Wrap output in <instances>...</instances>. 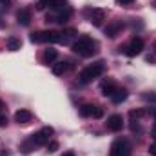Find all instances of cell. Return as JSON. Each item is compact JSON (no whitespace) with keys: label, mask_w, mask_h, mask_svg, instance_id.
I'll use <instances>...</instances> for the list:
<instances>
[{"label":"cell","mask_w":156,"mask_h":156,"mask_svg":"<svg viewBox=\"0 0 156 156\" xmlns=\"http://www.w3.org/2000/svg\"><path fill=\"white\" fill-rule=\"evenodd\" d=\"M73 51L76 53L78 56L89 58V56H93V55L98 51V44H96V40L94 38L83 35V37H80V38L73 44Z\"/></svg>","instance_id":"1"},{"label":"cell","mask_w":156,"mask_h":156,"mask_svg":"<svg viewBox=\"0 0 156 156\" xmlns=\"http://www.w3.org/2000/svg\"><path fill=\"white\" fill-rule=\"evenodd\" d=\"M105 73V62L104 60H98V62H94V64H91V66H87L85 69H82L80 71V75H78V82L80 83H91L94 78H98L100 75H104Z\"/></svg>","instance_id":"2"},{"label":"cell","mask_w":156,"mask_h":156,"mask_svg":"<svg viewBox=\"0 0 156 156\" xmlns=\"http://www.w3.org/2000/svg\"><path fill=\"white\" fill-rule=\"evenodd\" d=\"M29 40L33 44H64L62 31H35Z\"/></svg>","instance_id":"3"},{"label":"cell","mask_w":156,"mask_h":156,"mask_svg":"<svg viewBox=\"0 0 156 156\" xmlns=\"http://www.w3.org/2000/svg\"><path fill=\"white\" fill-rule=\"evenodd\" d=\"M55 134V129L53 127H49V125H45V127H42L40 131H37L35 134H31V142L35 144V147H40V145H47L49 142H51V136Z\"/></svg>","instance_id":"4"},{"label":"cell","mask_w":156,"mask_h":156,"mask_svg":"<svg viewBox=\"0 0 156 156\" xmlns=\"http://www.w3.org/2000/svg\"><path fill=\"white\" fill-rule=\"evenodd\" d=\"M109 156H131V145H129V142L123 140V138L115 140V142L111 144Z\"/></svg>","instance_id":"5"},{"label":"cell","mask_w":156,"mask_h":156,"mask_svg":"<svg viewBox=\"0 0 156 156\" xmlns=\"http://www.w3.org/2000/svg\"><path fill=\"white\" fill-rule=\"evenodd\" d=\"M144 45H145L144 40L140 38V37H134V38L123 47V53H125L127 56H136V55H140V53L144 51Z\"/></svg>","instance_id":"6"},{"label":"cell","mask_w":156,"mask_h":156,"mask_svg":"<svg viewBox=\"0 0 156 156\" xmlns=\"http://www.w3.org/2000/svg\"><path fill=\"white\" fill-rule=\"evenodd\" d=\"M71 18V9H64V11H55V13H49L45 16L47 22H58V24H66L67 20Z\"/></svg>","instance_id":"7"},{"label":"cell","mask_w":156,"mask_h":156,"mask_svg":"<svg viewBox=\"0 0 156 156\" xmlns=\"http://www.w3.org/2000/svg\"><path fill=\"white\" fill-rule=\"evenodd\" d=\"M105 127L109 131H113V133L122 131V127H123V118H122V115H111V116L107 118V122H105Z\"/></svg>","instance_id":"8"},{"label":"cell","mask_w":156,"mask_h":156,"mask_svg":"<svg viewBox=\"0 0 156 156\" xmlns=\"http://www.w3.org/2000/svg\"><path fill=\"white\" fill-rule=\"evenodd\" d=\"M105 20V11L104 9H98V7H94V9H89V22L93 24V26H102V22Z\"/></svg>","instance_id":"9"},{"label":"cell","mask_w":156,"mask_h":156,"mask_svg":"<svg viewBox=\"0 0 156 156\" xmlns=\"http://www.w3.org/2000/svg\"><path fill=\"white\" fill-rule=\"evenodd\" d=\"M31 120H33V113H31L29 109H18V111L15 113V122L20 123V125H26V123H29Z\"/></svg>","instance_id":"10"},{"label":"cell","mask_w":156,"mask_h":156,"mask_svg":"<svg viewBox=\"0 0 156 156\" xmlns=\"http://www.w3.org/2000/svg\"><path fill=\"white\" fill-rule=\"evenodd\" d=\"M122 29H123V22H122V20H115V22L107 24V27H105V35H107L109 38H115Z\"/></svg>","instance_id":"11"},{"label":"cell","mask_w":156,"mask_h":156,"mask_svg":"<svg viewBox=\"0 0 156 156\" xmlns=\"http://www.w3.org/2000/svg\"><path fill=\"white\" fill-rule=\"evenodd\" d=\"M16 22H18L20 26H29V22H31V11L26 9V7L18 9V13H16Z\"/></svg>","instance_id":"12"},{"label":"cell","mask_w":156,"mask_h":156,"mask_svg":"<svg viewBox=\"0 0 156 156\" xmlns=\"http://www.w3.org/2000/svg\"><path fill=\"white\" fill-rule=\"evenodd\" d=\"M58 58V51L56 49H53V47H49V49H45L44 51V55H42V60H44V64H55V60Z\"/></svg>","instance_id":"13"},{"label":"cell","mask_w":156,"mask_h":156,"mask_svg":"<svg viewBox=\"0 0 156 156\" xmlns=\"http://www.w3.org/2000/svg\"><path fill=\"white\" fill-rule=\"evenodd\" d=\"M116 89H118V85L113 80H105V82L102 83V94H104V96H109V98H111Z\"/></svg>","instance_id":"14"},{"label":"cell","mask_w":156,"mask_h":156,"mask_svg":"<svg viewBox=\"0 0 156 156\" xmlns=\"http://www.w3.org/2000/svg\"><path fill=\"white\" fill-rule=\"evenodd\" d=\"M47 5L53 11H64L67 9V0H47Z\"/></svg>","instance_id":"15"},{"label":"cell","mask_w":156,"mask_h":156,"mask_svg":"<svg viewBox=\"0 0 156 156\" xmlns=\"http://www.w3.org/2000/svg\"><path fill=\"white\" fill-rule=\"evenodd\" d=\"M67 69H69V62H56V64H53V75H56V76L64 75Z\"/></svg>","instance_id":"16"},{"label":"cell","mask_w":156,"mask_h":156,"mask_svg":"<svg viewBox=\"0 0 156 156\" xmlns=\"http://www.w3.org/2000/svg\"><path fill=\"white\" fill-rule=\"evenodd\" d=\"M125 98H127V91H125V89H122V87H118L116 91L113 93V96H111V100H113L115 104H122Z\"/></svg>","instance_id":"17"},{"label":"cell","mask_w":156,"mask_h":156,"mask_svg":"<svg viewBox=\"0 0 156 156\" xmlns=\"http://www.w3.org/2000/svg\"><path fill=\"white\" fill-rule=\"evenodd\" d=\"M20 47H22L20 38H16V37H9V38H7V49H9V51H18Z\"/></svg>","instance_id":"18"},{"label":"cell","mask_w":156,"mask_h":156,"mask_svg":"<svg viewBox=\"0 0 156 156\" xmlns=\"http://www.w3.org/2000/svg\"><path fill=\"white\" fill-rule=\"evenodd\" d=\"M93 109H94V105H93V104H83V105L80 107V115H82V116H85V118L93 116Z\"/></svg>","instance_id":"19"},{"label":"cell","mask_w":156,"mask_h":156,"mask_svg":"<svg viewBox=\"0 0 156 156\" xmlns=\"http://www.w3.org/2000/svg\"><path fill=\"white\" fill-rule=\"evenodd\" d=\"M20 151H22V153H31V151H35V144H33L31 140H26V142L20 145Z\"/></svg>","instance_id":"20"},{"label":"cell","mask_w":156,"mask_h":156,"mask_svg":"<svg viewBox=\"0 0 156 156\" xmlns=\"http://www.w3.org/2000/svg\"><path fill=\"white\" fill-rule=\"evenodd\" d=\"M58 147H60V144L55 142V140H51V142L47 144V153H55V151H58Z\"/></svg>","instance_id":"21"},{"label":"cell","mask_w":156,"mask_h":156,"mask_svg":"<svg viewBox=\"0 0 156 156\" xmlns=\"http://www.w3.org/2000/svg\"><path fill=\"white\" fill-rule=\"evenodd\" d=\"M104 116V109L100 107V105H94V109H93V116L91 118H102Z\"/></svg>","instance_id":"22"},{"label":"cell","mask_w":156,"mask_h":156,"mask_svg":"<svg viewBox=\"0 0 156 156\" xmlns=\"http://www.w3.org/2000/svg\"><path fill=\"white\" fill-rule=\"evenodd\" d=\"M129 115H131V118H140V116H144V111L142 109H136V111H131Z\"/></svg>","instance_id":"23"},{"label":"cell","mask_w":156,"mask_h":156,"mask_svg":"<svg viewBox=\"0 0 156 156\" xmlns=\"http://www.w3.org/2000/svg\"><path fill=\"white\" fill-rule=\"evenodd\" d=\"M5 123H7V116L4 113H0V127H5Z\"/></svg>","instance_id":"24"},{"label":"cell","mask_w":156,"mask_h":156,"mask_svg":"<svg viewBox=\"0 0 156 156\" xmlns=\"http://www.w3.org/2000/svg\"><path fill=\"white\" fill-rule=\"evenodd\" d=\"M149 153H151L153 156H156V142H153V144L149 145Z\"/></svg>","instance_id":"25"},{"label":"cell","mask_w":156,"mask_h":156,"mask_svg":"<svg viewBox=\"0 0 156 156\" xmlns=\"http://www.w3.org/2000/svg\"><path fill=\"white\" fill-rule=\"evenodd\" d=\"M116 2L120 4V5H129V4H133L134 0H116Z\"/></svg>","instance_id":"26"},{"label":"cell","mask_w":156,"mask_h":156,"mask_svg":"<svg viewBox=\"0 0 156 156\" xmlns=\"http://www.w3.org/2000/svg\"><path fill=\"white\" fill-rule=\"evenodd\" d=\"M45 5H47V0H38V5H37V7H38V9H44Z\"/></svg>","instance_id":"27"},{"label":"cell","mask_w":156,"mask_h":156,"mask_svg":"<svg viewBox=\"0 0 156 156\" xmlns=\"http://www.w3.org/2000/svg\"><path fill=\"white\" fill-rule=\"evenodd\" d=\"M144 98L145 100H154L156 102V94H144Z\"/></svg>","instance_id":"28"},{"label":"cell","mask_w":156,"mask_h":156,"mask_svg":"<svg viewBox=\"0 0 156 156\" xmlns=\"http://www.w3.org/2000/svg\"><path fill=\"white\" fill-rule=\"evenodd\" d=\"M64 156H75V153L73 151H67V153H64Z\"/></svg>","instance_id":"29"},{"label":"cell","mask_w":156,"mask_h":156,"mask_svg":"<svg viewBox=\"0 0 156 156\" xmlns=\"http://www.w3.org/2000/svg\"><path fill=\"white\" fill-rule=\"evenodd\" d=\"M0 4H4V5H9V0H0Z\"/></svg>","instance_id":"30"},{"label":"cell","mask_w":156,"mask_h":156,"mask_svg":"<svg viewBox=\"0 0 156 156\" xmlns=\"http://www.w3.org/2000/svg\"><path fill=\"white\" fill-rule=\"evenodd\" d=\"M4 107H5V105H4V102H2V100H0V113H2V111H4Z\"/></svg>","instance_id":"31"},{"label":"cell","mask_w":156,"mask_h":156,"mask_svg":"<svg viewBox=\"0 0 156 156\" xmlns=\"http://www.w3.org/2000/svg\"><path fill=\"white\" fill-rule=\"evenodd\" d=\"M153 134L156 136V123H154V127H153Z\"/></svg>","instance_id":"32"},{"label":"cell","mask_w":156,"mask_h":156,"mask_svg":"<svg viewBox=\"0 0 156 156\" xmlns=\"http://www.w3.org/2000/svg\"><path fill=\"white\" fill-rule=\"evenodd\" d=\"M154 51H156V44H154Z\"/></svg>","instance_id":"33"},{"label":"cell","mask_w":156,"mask_h":156,"mask_svg":"<svg viewBox=\"0 0 156 156\" xmlns=\"http://www.w3.org/2000/svg\"><path fill=\"white\" fill-rule=\"evenodd\" d=\"M154 118H156V111H154Z\"/></svg>","instance_id":"34"}]
</instances>
